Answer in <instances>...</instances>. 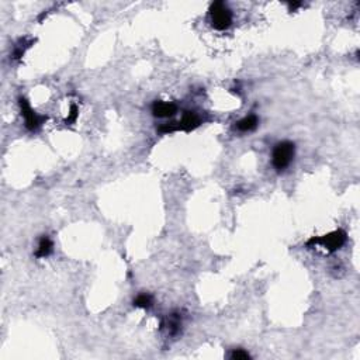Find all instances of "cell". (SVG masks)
<instances>
[{
    "label": "cell",
    "instance_id": "cell-1",
    "mask_svg": "<svg viewBox=\"0 0 360 360\" xmlns=\"http://www.w3.org/2000/svg\"><path fill=\"white\" fill-rule=\"evenodd\" d=\"M296 152V146L290 141H283L274 146L273 155H272V163L277 172L285 170L293 161Z\"/></svg>",
    "mask_w": 360,
    "mask_h": 360
},
{
    "label": "cell",
    "instance_id": "cell-2",
    "mask_svg": "<svg viewBox=\"0 0 360 360\" xmlns=\"http://www.w3.org/2000/svg\"><path fill=\"white\" fill-rule=\"evenodd\" d=\"M210 16L213 27L217 30H227L233 23V13L224 2H214L210 7Z\"/></svg>",
    "mask_w": 360,
    "mask_h": 360
},
{
    "label": "cell",
    "instance_id": "cell-3",
    "mask_svg": "<svg viewBox=\"0 0 360 360\" xmlns=\"http://www.w3.org/2000/svg\"><path fill=\"white\" fill-rule=\"evenodd\" d=\"M346 241V233L342 231V229H338V231H333V233L328 234V235H324L321 238H313L308 241V246L311 245H321L322 248H325L326 250L329 252H333V250L339 249Z\"/></svg>",
    "mask_w": 360,
    "mask_h": 360
},
{
    "label": "cell",
    "instance_id": "cell-4",
    "mask_svg": "<svg viewBox=\"0 0 360 360\" xmlns=\"http://www.w3.org/2000/svg\"><path fill=\"white\" fill-rule=\"evenodd\" d=\"M20 107H21V114L24 117V121H25V127L34 131L38 127H41V124L45 121V117L44 116H38L33 109L31 106L29 105V101L25 99H20Z\"/></svg>",
    "mask_w": 360,
    "mask_h": 360
},
{
    "label": "cell",
    "instance_id": "cell-5",
    "mask_svg": "<svg viewBox=\"0 0 360 360\" xmlns=\"http://www.w3.org/2000/svg\"><path fill=\"white\" fill-rule=\"evenodd\" d=\"M152 113L153 116L159 117V118H166V117L173 116L176 113V106L173 103L169 101H155L152 106Z\"/></svg>",
    "mask_w": 360,
    "mask_h": 360
},
{
    "label": "cell",
    "instance_id": "cell-6",
    "mask_svg": "<svg viewBox=\"0 0 360 360\" xmlns=\"http://www.w3.org/2000/svg\"><path fill=\"white\" fill-rule=\"evenodd\" d=\"M177 124H179V130L192 131V130L197 128L198 125L201 124V120H200V117H198L196 113H193V111H187V113L183 114L182 120H180Z\"/></svg>",
    "mask_w": 360,
    "mask_h": 360
},
{
    "label": "cell",
    "instance_id": "cell-7",
    "mask_svg": "<svg viewBox=\"0 0 360 360\" xmlns=\"http://www.w3.org/2000/svg\"><path fill=\"white\" fill-rule=\"evenodd\" d=\"M258 124H259V118L255 114H250V116H246L241 121L237 122V128L241 133H249V131H253L258 127Z\"/></svg>",
    "mask_w": 360,
    "mask_h": 360
},
{
    "label": "cell",
    "instance_id": "cell-8",
    "mask_svg": "<svg viewBox=\"0 0 360 360\" xmlns=\"http://www.w3.org/2000/svg\"><path fill=\"white\" fill-rule=\"evenodd\" d=\"M53 252V242L51 239L48 237H42L38 244V248H37V252H35V256L37 258H47L49 253Z\"/></svg>",
    "mask_w": 360,
    "mask_h": 360
},
{
    "label": "cell",
    "instance_id": "cell-9",
    "mask_svg": "<svg viewBox=\"0 0 360 360\" xmlns=\"http://www.w3.org/2000/svg\"><path fill=\"white\" fill-rule=\"evenodd\" d=\"M134 305L140 308H149L152 305V297L149 294H146V293H142L134 300Z\"/></svg>",
    "mask_w": 360,
    "mask_h": 360
},
{
    "label": "cell",
    "instance_id": "cell-10",
    "mask_svg": "<svg viewBox=\"0 0 360 360\" xmlns=\"http://www.w3.org/2000/svg\"><path fill=\"white\" fill-rule=\"evenodd\" d=\"M250 354L246 352V350H244V349H235L233 353H231V359L233 360H245V359H249Z\"/></svg>",
    "mask_w": 360,
    "mask_h": 360
},
{
    "label": "cell",
    "instance_id": "cell-11",
    "mask_svg": "<svg viewBox=\"0 0 360 360\" xmlns=\"http://www.w3.org/2000/svg\"><path fill=\"white\" fill-rule=\"evenodd\" d=\"M76 117H78V107H76V106H72V107H70V114H69V117H68L66 122L75 121Z\"/></svg>",
    "mask_w": 360,
    "mask_h": 360
}]
</instances>
